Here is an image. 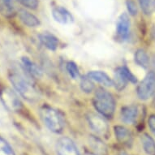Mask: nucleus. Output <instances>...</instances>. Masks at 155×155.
<instances>
[{"label":"nucleus","mask_w":155,"mask_h":155,"mask_svg":"<svg viewBox=\"0 0 155 155\" xmlns=\"http://www.w3.org/2000/svg\"><path fill=\"white\" fill-rule=\"evenodd\" d=\"M31 78L24 68L23 71H18L15 69L9 73V81L18 94L28 102H36L40 96L32 83Z\"/></svg>","instance_id":"nucleus-1"},{"label":"nucleus","mask_w":155,"mask_h":155,"mask_svg":"<svg viewBox=\"0 0 155 155\" xmlns=\"http://www.w3.org/2000/svg\"><path fill=\"white\" fill-rule=\"evenodd\" d=\"M148 125L150 127V131L152 132V133L155 136V115L152 114L150 115L149 120H148Z\"/></svg>","instance_id":"nucleus-28"},{"label":"nucleus","mask_w":155,"mask_h":155,"mask_svg":"<svg viewBox=\"0 0 155 155\" xmlns=\"http://www.w3.org/2000/svg\"><path fill=\"white\" fill-rule=\"evenodd\" d=\"M120 69H121V71L124 73L125 77L127 78L128 82H132V83H137V77L130 71V70L127 68V67H120Z\"/></svg>","instance_id":"nucleus-25"},{"label":"nucleus","mask_w":155,"mask_h":155,"mask_svg":"<svg viewBox=\"0 0 155 155\" xmlns=\"http://www.w3.org/2000/svg\"><path fill=\"white\" fill-rule=\"evenodd\" d=\"M18 15H19L20 20L22 21V23L28 26V27L34 28V27H38L40 25L39 19L33 14L28 12V11L21 9L18 12Z\"/></svg>","instance_id":"nucleus-14"},{"label":"nucleus","mask_w":155,"mask_h":155,"mask_svg":"<svg viewBox=\"0 0 155 155\" xmlns=\"http://www.w3.org/2000/svg\"><path fill=\"white\" fill-rule=\"evenodd\" d=\"M0 99L4 107L10 111H19L23 107V104L17 94L8 87H4L0 90Z\"/></svg>","instance_id":"nucleus-4"},{"label":"nucleus","mask_w":155,"mask_h":155,"mask_svg":"<svg viewBox=\"0 0 155 155\" xmlns=\"http://www.w3.org/2000/svg\"><path fill=\"white\" fill-rule=\"evenodd\" d=\"M54 20L62 25H69L74 21V18L71 13L63 7H56L52 10Z\"/></svg>","instance_id":"nucleus-9"},{"label":"nucleus","mask_w":155,"mask_h":155,"mask_svg":"<svg viewBox=\"0 0 155 155\" xmlns=\"http://www.w3.org/2000/svg\"><path fill=\"white\" fill-rule=\"evenodd\" d=\"M89 145L93 148V150L98 154L105 155L107 153V146L104 145V143L98 138L95 137H90L89 138Z\"/></svg>","instance_id":"nucleus-20"},{"label":"nucleus","mask_w":155,"mask_h":155,"mask_svg":"<svg viewBox=\"0 0 155 155\" xmlns=\"http://www.w3.org/2000/svg\"><path fill=\"white\" fill-rule=\"evenodd\" d=\"M153 107H155V93H154V97H153Z\"/></svg>","instance_id":"nucleus-31"},{"label":"nucleus","mask_w":155,"mask_h":155,"mask_svg":"<svg viewBox=\"0 0 155 155\" xmlns=\"http://www.w3.org/2000/svg\"><path fill=\"white\" fill-rule=\"evenodd\" d=\"M55 150L58 155H81L73 140L66 137L59 138L57 140Z\"/></svg>","instance_id":"nucleus-7"},{"label":"nucleus","mask_w":155,"mask_h":155,"mask_svg":"<svg viewBox=\"0 0 155 155\" xmlns=\"http://www.w3.org/2000/svg\"><path fill=\"white\" fill-rule=\"evenodd\" d=\"M141 145L148 155H155V141L150 135L144 133L140 137Z\"/></svg>","instance_id":"nucleus-17"},{"label":"nucleus","mask_w":155,"mask_h":155,"mask_svg":"<svg viewBox=\"0 0 155 155\" xmlns=\"http://www.w3.org/2000/svg\"><path fill=\"white\" fill-rule=\"evenodd\" d=\"M38 38H39V41H41V43L48 50L55 51L59 46L58 38L48 32H44V33L39 34Z\"/></svg>","instance_id":"nucleus-12"},{"label":"nucleus","mask_w":155,"mask_h":155,"mask_svg":"<svg viewBox=\"0 0 155 155\" xmlns=\"http://www.w3.org/2000/svg\"><path fill=\"white\" fill-rule=\"evenodd\" d=\"M0 155H15L12 147L2 137H0Z\"/></svg>","instance_id":"nucleus-21"},{"label":"nucleus","mask_w":155,"mask_h":155,"mask_svg":"<svg viewBox=\"0 0 155 155\" xmlns=\"http://www.w3.org/2000/svg\"><path fill=\"white\" fill-rule=\"evenodd\" d=\"M130 20L127 13H122L119 16L116 23V33L119 38L122 40H126L130 33Z\"/></svg>","instance_id":"nucleus-8"},{"label":"nucleus","mask_w":155,"mask_h":155,"mask_svg":"<svg viewBox=\"0 0 155 155\" xmlns=\"http://www.w3.org/2000/svg\"><path fill=\"white\" fill-rule=\"evenodd\" d=\"M127 82H128V81H127V78L124 76V73L121 71V69H120V68H118L115 70L114 80L113 81V83H114L115 89L119 90V91H121V90H123L126 87Z\"/></svg>","instance_id":"nucleus-19"},{"label":"nucleus","mask_w":155,"mask_h":155,"mask_svg":"<svg viewBox=\"0 0 155 155\" xmlns=\"http://www.w3.org/2000/svg\"><path fill=\"white\" fill-rule=\"evenodd\" d=\"M87 120L89 127L97 134L101 136H107L109 132V127L105 118L102 115L97 114L95 113H89L87 115Z\"/></svg>","instance_id":"nucleus-6"},{"label":"nucleus","mask_w":155,"mask_h":155,"mask_svg":"<svg viewBox=\"0 0 155 155\" xmlns=\"http://www.w3.org/2000/svg\"><path fill=\"white\" fill-rule=\"evenodd\" d=\"M84 155H97V154H94V153H85Z\"/></svg>","instance_id":"nucleus-30"},{"label":"nucleus","mask_w":155,"mask_h":155,"mask_svg":"<svg viewBox=\"0 0 155 155\" xmlns=\"http://www.w3.org/2000/svg\"><path fill=\"white\" fill-rule=\"evenodd\" d=\"M67 71L68 72L69 76L74 80L77 79L80 76V72L78 67L74 62H68L66 66Z\"/></svg>","instance_id":"nucleus-24"},{"label":"nucleus","mask_w":155,"mask_h":155,"mask_svg":"<svg viewBox=\"0 0 155 155\" xmlns=\"http://www.w3.org/2000/svg\"><path fill=\"white\" fill-rule=\"evenodd\" d=\"M138 107L135 105L123 107L120 112V117L124 123L127 124H132L136 122L138 116Z\"/></svg>","instance_id":"nucleus-10"},{"label":"nucleus","mask_w":155,"mask_h":155,"mask_svg":"<svg viewBox=\"0 0 155 155\" xmlns=\"http://www.w3.org/2000/svg\"><path fill=\"white\" fill-rule=\"evenodd\" d=\"M141 10L145 15H151L153 11V5L152 0H138Z\"/></svg>","instance_id":"nucleus-23"},{"label":"nucleus","mask_w":155,"mask_h":155,"mask_svg":"<svg viewBox=\"0 0 155 155\" xmlns=\"http://www.w3.org/2000/svg\"><path fill=\"white\" fill-rule=\"evenodd\" d=\"M19 3L29 9H37L38 7V0H17Z\"/></svg>","instance_id":"nucleus-26"},{"label":"nucleus","mask_w":155,"mask_h":155,"mask_svg":"<svg viewBox=\"0 0 155 155\" xmlns=\"http://www.w3.org/2000/svg\"><path fill=\"white\" fill-rule=\"evenodd\" d=\"M16 12L15 0H0V14L12 17Z\"/></svg>","instance_id":"nucleus-16"},{"label":"nucleus","mask_w":155,"mask_h":155,"mask_svg":"<svg viewBox=\"0 0 155 155\" xmlns=\"http://www.w3.org/2000/svg\"><path fill=\"white\" fill-rule=\"evenodd\" d=\"M138 97L140 100H147L155 93V73L150 71L144 80L138 84L137 89Z\"/></svg>","instance_id":"nucleus-5"},{"label":"nucleus","mask_w":155,"mask_h":155,"mask_svg":"<svg viewBox=\"0 0 155 155\" xmlns=\"http://www.w3.org/2000/svg\"><path fill=\"white\" fill-rule=\"evenodd\" d=\"M87 76H89L91 80H93L94 81L98 82V83H101L104 86L110 87L114 85L113 80L110 79L109 76H107V74L103 72V71H92L89 72Z\"/></svg>","instance_id":"nucleus-15"},{"label":"nucleus","mask_w":155,"mask_h":155,"mask_svg":"<svg viewBox=\"0 0 155 155\" xmlns=\"http://www.w3.org/2000/svg\"><path fill=\"white\" fill-rule=\"evenodd\" d=\"M114 130L115 138L119 142L126 145H129L132 143V134L127 128L124 126H115Z\"/></svg>","instance_id":"nucleus-13"},{"label":"nucleus","mask_w":155,"mask_h":155,"mask_svg":"<svg viewBox=\"0 0 155 155\" xmlns=\"http://www.w3.org/2000/svg\"><path fill=\"white\" fill-rule=\"evenodd\" d=\"M81 88L84 93H87V94L91 93L94 89V84L93 82V80L90 79L88 76L82 77L81 80Z\"/></svg>","instance_id":"nucleus-22"},{"label":"nucleus","mask_w":155,"mask_h":155,"mask_svg":"<svg viewBox=\"0 0 155 155\" xmlns=\"http://www.w3.org/2000/svg\"><path fill=\"white\" fill-rule=\"evenodd\" d=\"M22 68L28 74V76L33 78H39L42 76V71L38 65L31 61L27 57L22 58Z\"/></svg>","instance_id":"nucleus-11"},{"label":"nucleus","mask_w":155,"mask_h":155,"mask_svg":"<svg viewBox=\"0 0 155 155\" xmlns=\"http://www.w3.org/2000/svg\"><path fill=\"white\" fill-rule=\"evenodd\" d=\"M40 116L44 124L54 133H61L64 128V121L57 110L44 106L40 109Z\"/></svg>","instance_id":"nucleus-3"},{"label":"nucleus","mask_w":155,"mask_h":155,"mask_svg":"<svg viewBox=\"0 0 155 155\" xmlns=\"http://www.w3.org/2000/svg\"><path fill=\"white\" fill-rule=\"evenodd\" d=\"M135 62L143 68H148L150 66V59L147 53L142 49H139L135 53Z\"/></svg>","instance_id":"nucleus-18"},{"label":"nucleus","mask_w":155,"mask_h":155,"mask_svg":"<svg viewBox=\"0 0 155 155\" xmlns=\"http://www.w3.org/2000/svg\"><path fill=\"white\" fill-rule=\"evenodd\" d=\"M154 5H155V0H154Z\"/></svg>","instance_id":"nucleus-32"},{"label":"nucleus","mask_w":155,"mask_h":155,"mask_svg":"<svg viewBox=\"0 0 155 155\" xmlns=\"http://www.w3.org/2000/svg\"><path fill=\"white\" fill-rule=\"evenodd\" d=\"M94 106L97 111L107 119L113 117L115 110V101L111 94L103 89H98L94 97Z\"/></svg>","instance_id":"nucleus-2"},{"label":"nucleus","mask_w":155,"mask_h":155,"mask_svg":"<svg viewBox=\"0 0 155 155\" xmlns=\"http://www.w3.org/2000/svg\"><path fill=\"white\" fill-rule=\"evenodd\" d=\"M126 6H127V9L130 15H136L137 14V7L133 0H127Z\"/></svg>","instance_id":"nucleus-27"},{"label":"nucleus","mask_w":155,"mask_h":155,"mask_svg":"<svg viewBox=\"0 0 155 155\" xmlns=\"http://www.w3.org/2000/svg\"><path fill=\"white\" fill-rule=\"evenodd\" d=\"M150 65L151 66L153 69V72H154L155 73V54L152 56V58L150 59Z\"/></svg>","instance_id":"nucleus-29"}]
</instances>
